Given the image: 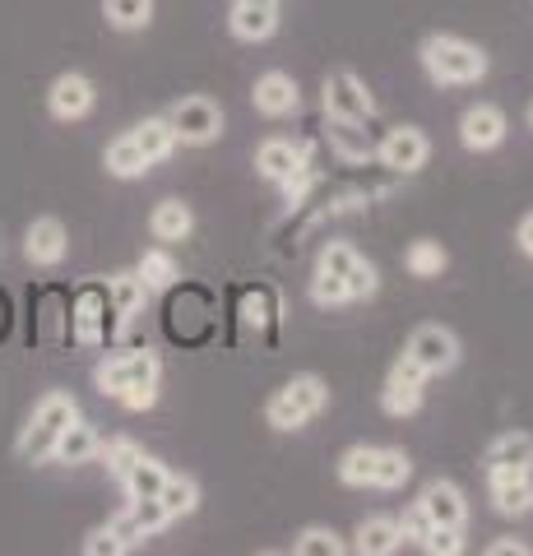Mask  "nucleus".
<instances>
[{
    "label": "nucleus",
    "mask_w": 533,
    "mask_h": 556,
    "mask_svg": "<svg viewBox=\"0 0 533 556\" xmlns=\"http://www.w3.org/2000/svg\"><path fill=\"white\" fill-rule=\"evenodd\" d=\"M75 417H79V408H75V399H71V394H47L42 404L33 408L28 431L20 437V459H24V464H42V459H51V450H56L61 431L71 427Z\"/></svg>",
    "instance_id": "f257e3e1"
},
{
    "label": "nucleus",
    "mask_w": 533,
    "mask_h": 556,
    "mask_svg": "<svg viewBox=\"0 0 533 556\" xmlns=\"http://www.w3.org/2000/svg\"><path fill=\"white\" fill-rule=\"evenodd\" d=\"M422 65L436 84H473L487 75V56L464 38H427L422 42Z\"/></svg>",
    "instance_id": "f03ea898"
},
{
    "label": "nucleus",
    "mask_w": 533,
    "mask_h": 556,
    "mask_svg": "<svg viewBox=\"0 0 533 556\" xmlns=\"http://www.w3.org/2000/svg\"><path fill=\"white\" fill-rule=\"evenodd\" d=\"M172 130H177V144H210L223 135V112L210 98H181L177 108L167 112Z\"/></svg>",
    "instance_id": "7ed1b4c3"
},
{
    "label": "nucleus",
    "mask_w": 533,
    "mask_h": 556,
    "mask_svg": "<svg viewBox=\"0 0 533 556\" xmlns=\"http://www.w3.org/2000/svg\"><path fill=\"white\" fill-rule=\"evenodd\" d=\"M483 468L492 482L502 478H529L533 473V437L529 431H510V437L492 441L487 455H483Z\"/></svg>",
    "instance_id": "20e7f679"
},
{
    "label": "nucleus",
    "mask_w": 533,
    "mask_h": 556,
    "mask_svg": "<svg viewBox=\"0 0 533 556\" xmlns=\"http://www.w3.org/2000/svg\"><path fill=\"white\" fill-rule=\"evenodd\" d=\"M422 380H427V371L413 362L408 353L394 362V371H390V380H385V394H381V408L390 413V417H408V413H418L422 408Z\"/></svg>",
    "instance_id": "39448f33"
},
{
    "label": "nucleus",
    "mask_w": 533,
    "mask_h": 556,
    "mask_svg": "<svg viewBox=\"0 0 533 556\" xmlns=\"http://www.w3.org/2000/svg\"><path fill=\"white\" fill-rule=\"evenodd\" d=\"M408 357L418 362L427 376H441V371H450L459 362V339L450 334V329H441V325H422L418 334L408 339Z\"/></svg>",
    "instance_id": "423d86ee"
},
{
    "label": "nucleus",
    "mask_w": 533,
    "mask_h": 556,
    "mask_svg": "<svg viewBox=\"0 0 533 556\" xmlns=\"http://www.w3.org/2000/svg\"><path fill=\"white\" fill-rule=\"evenodd\" d=\"M325 112L330 116H348V121H367L376 112L371 93L363 89V79L348 75V70H334L330 79H325Z\"/></svg>",
    "instance_id": "0eeeda50"
},
{
    "label": "nucleus",
    "mask_w": 533,
    "mask_h": 556,
    "mask_svg": "<svg viewBox=\"0 0 533 556\" xmlns=\"http://www.w3.org/2000/svg\"><path fill=\"white\" fill-rule=\"evenodd\" d=\"M381 163L390 172H418L427 163V153H432V144H427V135L422 130H413V126H399V130H390L381 139Z\"/></svg>",
    "instance_id": "6e6552de"
},
{
    "label": "nucleus",
    "mask_w": 533,
    "mask_h": 556,
    "mask_svg": "<svg viewBox=\"0 0 533 556\" xmlns=\"http://www.w3.org/2000/svg\"><path fill=\"white\" fill-rule=\"evenodd\" d=\"M93 84L84 79V75H61L56 84H51V93H47V108L56 121H79V116H89L93 112Z\"/></svg>",
    "instance_id": "1a4fd4ad"
},
{
    "label": "nucleus",
    "mask_w": 533,
    "mask_h": 556,
    "mask_svg": "<svg viewBox=\"0 0 533 556\" xmlns=\"http://www.w3.org/2000/svg\"><path fill=\"white\" fill-rule=\"evenodd\" d=\"M418 506L427 510V519L441 529H464V519H469V501H464V492L455 482H432L422 492Z\"/></svg>",
    "instance_id": "9d476101"
},
{
    "label": "nucleus",
    "mask_w": 533,
    "mask_h": 556,
    "mask_svg": "<svg viewBox=\"0 0 533 556\" xmlns=\"http://www.w3.org/2000/svg\"><path fill=\"white\" fill-rule=\"evenodd\" d=\"M459 139H464V149L487 153V149H496L506 139V116L496 108H469L464 121H459Z\"/></svg>",
    "instance_id": "9b49d317"
},
{
    "label": "nucleus",
    "mask_w": 533,
    "mask_h": 556,
    "mask_svg": "<svg viewBox=\"0 0 533 556\" xmlns=\"http://www.w3.org/2000/svg\"><path fill=\"white\" fill-rule=\"evenodd\" d=\"M228 24L242 42H265V38H274V28H279V10H274L269 0H237Z\"/></svg>",
    "instance_id": "f8f14e48"
},
{
    "label": "nucleus",
    "mask_w": 533,
    "mask_h": 556,
    "mask_svg": "<svg viewBox=\"0 0 533 556\" xmlns=\"http://www.w3.org/2000/svg\"><path fill=\"white\" fill-rule=\"evenodd\" d=\"M255 112H265V116H288V112H297V79L283 75V70H269V75L255 79Z\"/></svg>",
    "instance_id": "ddd939ff"
},
{
    "label": "nucleus",
    "mask_w": 533,
    "mask_h": 556,
    "mask_svg": "<svg viewBox=\"0 0 533 556\" xmlns=\"http://www.w3.org/2000/svg\"><path fill=\"white\" fill-rule=\"evenodd\" d=\"M65 247H71V237H65V228L56 218H38L28 228V237H24V255L33 260V265H61L65 260Z\"/></svg>",
    "instance_id": "4468645a"
},
{
    "label": "nucleus",
    "mask_w": 533,
    "mask_h": 556,
    "mask_svg": "<svg viewBox=\"0 0 533 556\" xmlns=\"http://www.w3.org/2000/svg\"><path fill=\"white\" fill-rule=\"evenodd\" d=\"M330 149L343 163H367L376 153L371 135L363 130V121H348V116H330Z\"/></svg>",
    "instance_id": "2eb2a0df"
},
{
    "label": "nucleus",
    "mask_w": 533,
    "mask_h": 556,
    "mask_svg": "<svg viewBox=\"0 0 533 556\" xmlns=\"http://www.w3.org/2000/svg\"><path fill=\"white\" fill-rule=\"evenodd\" d=\"M255 167H261L265 181H292L302 172V149L288 144V139H265L261 153H255Z\"/></svg>",
    "instance_id": "dca6fc26"
},
{
    "label": "nucleus",
    "mask_w": 533,
    "mask_h": 556,
    "mask_svg": "<svg viewBox=\"0 0 533 556\" xmlns=\"http://www.w3.org/2000/svg\"><path fill=\"white\" fill-rule=\"evenodd\" d=\"M107 334V298L98 288H84L75 302V339L79 343H98Z\"/></svg>",
    "instance_id": "f3484780"
},
{
    "label": "nucleus",
    "mask_w": 533,
    "mask_h": 556,
    "mask_svg": "<svg viewBox=\"0 0 533 556\" xmlns=\"http://www.w3.org/2000/svg\"><path fill=\"white\" fill-rule=\"evenodd\" d=\"M135 144H140V153L153 163H163L172 149H177V130H172V121L167 116H149L144 126H135Z\"/></svg>",
    "instance_id": "a211bd4d"
},
{
    "label": "nucleus",
    "mask_w": 533,
    "mask_h": 556,
    "mask_svg": "<svg viewBox=\"0 0 533 556\" xmlns=\"http://www.w3.org/2000/svg\"><path fill=\"white\" fill-rule=\"evenodd\" d=\"M149 228H153V237H158V241H181V237H191L195 218H191V208H186L181 200H163L158 208H153Z\"/></svg>",
    "instance_id": "6ab92c4d"
},
{
    "label": "nucleus",
    "mask_w": 533,
    "mask_h": 556,
    "mask_svg": "<svg viewBox=\"0 0 533 556\" xmlns=\"http://www.w3.org/2000/svg\"><path fill=\"white\" fill-rule=\"evenodd\" d=\"M399 547V519H363V529H357V552L363 556H390Z\"/></svg>",
    "instance_id": "aec40b11"
},
{
    "label": "nucleus",
    "mask_w": 533,
    "mask_h": 556,
    "mask_svg": "<svg viewBox=\"0 0 533 556\" xmlns=\"http://www.w3.org/2000/svg\"><path fill=\"white\" fill-rule=\"evenodd\" d=\"M107 172L112 177H122V181H135V177H144L149 172V159L140 153V144H135V135H122V139H112L107 144Z\"/></svg>",
    "instance_id": "412c9836"
},
{
    "label": "nucleus",
    "mask_w": 533,
    "mask_h": 556,
    "mask_svg": "<svg viewBox=\"0 0 533 556\" xmlns=\"http://www.w3.org/2000/svg\"><path fill=\"white\" fill-rule=\"evenodd\" d=\"M93 450H98V431L75 417V422L61 431V441H56V450H51V455H56L61 464H84V459L93 455Z\"/></svg>",
    "instance_id": "4be33fe9"
},
{
    "label": "nucleus",
    "mask_w": 533,
    "mask_h": 556,
    "mask_svg": "<svg viewBox=\"0 0 533 556\" xmlns=\"http://www.w3.org/2000/svg\"><path fill=\"white\" fill-rule=\"evenodd\" d=\"M144 292H149V288H144L140 274H112V278H107V298H112V311H116L122 320H130L135 311L144 306Z\"/></svg>",
    "instance_id": "5701e85b"
},
{
    "label": "nucleus",
    "mask_w": 533,
    "mask_h": 556,
    "mask_svg": "<svg viewBox=\"0 0 533 556\" xmlns=\"http://www.w3.org/2000/svg\"><path fill=\"white\" fill-rule=\"evenodd\" d=\"M163 482H167V468H163L158 459H149V455L135 459V468L122 478V486L130 492V501H140V496H158V492H163Z\"/></svg>",
    "instance_id": "b1692460"
},
{
    "label": "nucleus",
    "mask_w": 533,
    "mask_h": 556,
    "mask_svg": "<svg viewBox=\"0 0 533 556\" xmlns=\"http://www.w3.org/2000/svg\"><path fill=\"white\" fill-rule=\"evenodd\" d=\"M492 506L502 515H529L533 510V482L529 478H502L492 482Z\"/></svg>",
    "instance_id": "393cba45"
},
{
    "label": "nucleus",
    "mask_w": 533,
    "mask_h": 556,
    "mask_svg": "<svg viewBox=\"0 0 533 556\" xmlns=\"http://www.w3.org/2000/svg\"><path fill=\"white\" fill-rule=\"evenodd\" d=\"M102 14H107V24L112 28H149L153 20V0H102Z\"/></svg>",
    "instance_id": "a878e982"
},
{
    "label": "nucleus",
    "mask_w": 533,
    "mask_h": 556,
    "mask_svg": "<svg viewBox=\"0 0 533 556\" xmlns=\"http://www.w3.org/2000/svg\"><path fill=\"white\" fill-rule=\"evenodd\" d=\"M413 478V464L404 450H376V478L371 486H385V492H394V486H404Z\"/></svg>",
    "instance_id": "bb28decb"
},
{
    "label": "nucleus",
    "mask_w": 533,
    "mask_h": 556,
    "mask_svg": "<svg viewBox=\"0 0 533 556\" xmlns=\"http://www.w3.org/2000/svg\"><path fill=\"white\" fill-rule=\"evenodd\" d=\"M339 478L348 486H371V478H376V445H353L348 455L339 459Z\"/></svg>",
    "instance_id": "cd10ccee"
},
{
    "label": "nucleus",
    "mask_w": 533,
    "mask_h": 556,
    "mask_svg": "<svg viewBox=\"0 0 533 556\" xmlns=\"http://www.w3.org/2000/svg\"><path fill=\"white\" fill-rule=\"evenodd\" d=\"M158 501L167 506V515H172V519H177V515H191V510L200 506V486H195L191 478H172V473H167Z\"/></svg>",
    "instance_id": "c85d7f7f"
},
{
    "label": "nucleus",
    "mask_w": 533,
    "mask_h": 556,
    "mask_svg": "<svg viewBox=\"0 0 533 556\" xmlns=\"http://www.w3.org/2000/svg\"><path fill=\"white\" fill-rule=\"evenodd\" d=\"M283 390L297 399V408H302L306 417H316L325 404H330V390H325V380H320V376H292Z\"/></svg>",
    "instance_id": "c756f323"
},
{
    "label": "nucleus",
    "mask_w": 533,
    "mask_h": 556,
    "mask_svg": "<svg viewBox=\"0 0 533 556\" xmlns=\"http://www.w3.org/2000/svg\"><path fill=\"white\" fill-rule=\"evenodd\" d=\"M404 265H408V274H418V278H436L445 269L441 241H413L408 255H404Z\"/></svg>",
    "instance_id": "7c9ffc66"
},
{
    "label": "nucleus",
    "mask_w": 533,
    "mask_h": 556,
    "mask_svg": "<svg viewBox=\"0 0 533 556\" xmlns=\"http://www.w3.org/2000/svg\"><path fill=\"white\" fill-rule=\"evenodd\" d=\"M144 278V288H172L181 278V269H177V260H172L167 251H149L144 260H140V269H135Z\"/></svg>",
    "instance_id": "2f4dec72"
},
{
    "label": "nucleus",
    "mask_w": 533,
    "mask_h": 556,
    "mask_svg": "<svg viewBox=\"0 0 533 556\" xmlns=\"http://www.w3.org/2000/svg\"><path fill=\"white\" fill-rule=\"evenodd\" d=\"M265 417H269V427H274V431H297V427H306V422H312V417H306V413L297 408V399H292L288 390H279V394L269 399Z\"/></svg>",
    "instance_id": "473e14b6"
},
{
    "label": "nucleus",
    "mask_w": 533,
    "mask_h": 556,
    "mask_svg": "<svg viewBox=\"0 0 533 556\" xmlns=\"http://www.w3.org/2000/svg\"><path fill=\"white\" fill-rule=\"evenodd\" d=\"M130 515H135V525L144 529V538H153L158 529H167V525H172V515H167V506H163L158 496H140V501L130 506Z\"/></svg>",
    "instance_id": "72a5a7b5"
},
{
    "label": "nucleus",
    "mask_w": 533,
    "mask_h": 556,
    "mask_svg": "<svg viewBox=\"0 0 533 556\" xmlns=\"http://www.w3.org/2000/svg\"><path fill=\"white\" fill-rule=\"evenodd\" d=\"M292 552L297 556H343V543H339V533H330V529H306L297 543H292Z\"/></svg>",
    "instance_id": "f704fd0d"
},
{
    "label": "nucleus",
    "mask_w": 533,
    "mask_h": 556,
    "mask_svg": "<svg viewBox=\"0 0 533 556\" xmlns=\"http://www.w3.org/2000/svg\"><path fill=\"white\" fill-rule=\"evenodd\" d=\"M312 302L316 306H343V302H348V283H343L339 274L316 269V278H312Z\"/></svg>",
    "instance_id": "c9c22d12"
},
{
    "label": "nucleus",
    "mask_w": 533,
    "mask_h": 556,
    "mask_svg": "<svg viewBox=\"0 0 533 556\" xmlns=\"http://www.w3.org/2000/svg\"><path fill=\"white\" fill-rule=\"evenodd\" d=\"M140 455H144V450L135 445L130 437H116V441L107 445V473H112L116 482H122V478L130 473V468H135V459H140Z\"/></svg>",
    "instance_id": "e433bc0d"
},
{
    "label": "nucleus",
    "mask_w": 533,
    "mask_h": 556,
    "mask_svg": "<svg viewBox=\"0 0 533 556\" xmlns=\"http://www.w3.org/2000/svg\"><path fill=\"white\" fill-rule=\"evenodd\" d=\"M130 386H158V357L153 353H126V390Z\"/></svg>",
    "instance_id": "4c0bfd02"
},
{
    "label": "nucleus",
    "mask_w": 533,
    "mask_h": 556,
    "mask_svg": "<svg viewBox=\"0 0 533 556\" xmlns=\"http://www.w3.org/2000/svg\"><path fill=\"white\" fill-rule=\"evenodd\" d=\"M98 390L112 394V399L126 394V353H122V357H107V362L98 367Z\"/></svg>",
    "instance_id": "58836bf2"
},
{
    "label": "nucleus",
    "mask_w": 533,
    "mask_h": 556,
    "mask_svg": "<svg viewBox=\"0 0 533 556\" xmlns=\"http://www.w3.org/2000/svg\"><path fill=\"white\" fill-rule=\"evenodd\" d=\"M459 533H464V529H441V525H436L432 533L422 538V547L432 552V556H459V552H464V538H459Z\"/></svg>",
    "instance_id": "ea45409f"
},
{
    "label": "nucleus",
    "mask_w": 533,
    "mask_h": 556,
    "mask_svg": "<svg viewBox=\"0 0 533 556\" xmlns=\"http://www.w3.org/2000/svg\"><path fill=\"white\" fill-rule=\"evenodd\" d=\"M343 283H348V302H363V298H371V292H376V269L367 265V260H357Z\"/></svg>",
    "instance_id": "a19ab883"
},
{
    "label": "nucleus",
    "mask_w": 533,
    "mask_h": 556,
    "mask_svg": "<svg viewBox=\"0 0 533 556\" xmlns=\"http://www.w3.org/2000/svg\"><path fill=\"white\" fill-rule=\"evenodd\" d=\"M357 260H363V255H357L353 247H343V241H334V247L320 255V269H325V274H339V278H348V269L357 265Z\"/></svg>",
    "instance_id": "79ce46f5"
},
{
    "label": "nucleus",
    "mask_w": 533,
    "mask_h": 556,
    "mask_svg": "<svg viewBox=\"0 0 533 556\" xmlns=\"http://www.w3.org/2000/svg\"><path fill=\"white\" fill-rule=\"evenodd\" d=\"M107 529H112L116 538H122V547H126V552L144 543V529H140V525H135V515H130V510H122V515H116V519H107Z\"/></svg>",
    "instance_id": "37998d69"
},
{
    "label": "nucleus",
    "mask_w": 533,
    "mask_h": 556,
    "mask_svg": "<svg viewBox=\"0 0 533 556\" xmlns=\"http://www.w3.org/2000/svg\"><path fill=\"white\" fill-rule=\"evenodd\" d=\"M84 552H89V556H122L126 547H122V538H116L112 529H98V533H89V543H84Z\"/></svg>",
    "instance_id": "c03bdc74"
},
{
    "label": "nucleus",
    "mask_w": 533,
    "mask_h": 556,
    "mask_svg": "<svg viewBox=\"0 0 533 556\" xmlns=\"http://www.w3.org/2000/svg\"><path fill=\"white\" fill-rule=\"evenodd\" d=\"M432 529H436V525L427 519V510H422V506H413V510L399 519V538H418V543H422V538L432 533Z\"/></svg>",
    "instance_id": "a18cd8bd"
},
{
    "label": "nucleus",
    "mask_w": 533,
    "mask_h": 556,
    "mask_svg": "<svg viewBox=\"0 0 533 556\" xmlns=\"http://www.w3.org/2000/svg\"><path fill=\"white\" fill-rule=\"evenodd\" d=\"M153 399H158V386H130V390L122 394V404H126L130 413H144V408H153Z\"/></svg>",
    "instance_id": "49530a36"
},
{
    "label": "nucleus",
    "mask_w": 533,
    "mask_h": 556,
    "mask_svg": "<svg viewBox=\"0 0 533 556\" xmlns=\"http://www.w3.org/2000/svg\"><path fill=\"white\" fill-rule=\"evenodd\" d=\"M269 311H274L269 292H255V298H246V320L251 325H269Z\"/></svg>",
    "instance_id": "de8ad7c7"
},
{
    "label": "nucleus",
    "mask_w": 533,
    "mask_h": 556,
    "mask_svg": "<svg viewBox=\"0 0 533 556\" xmlns=\"http://www.w3.org/2000/svg\"><path fill=\"white\" fill-rule=\"evenodd\" d=\"M492 556H529V543H515V538H502V543L487 547Z\"/></svg>",
    "instance_id": "09e8293b"
},
{
    "label": "nucleus",
    "mask_w": 533,
    "mask_h": 556,
    "mask_svg": "<svg viewBox=\"0 0 533 556\" xmlns=\"http://www.w3.org/2000/svg\"><path fill=\"white\" fill-rule=\"evenodd\" d=\"M520 251H524V255H533V214L520 223Z\"/></svg>",
    "instance_id": "8fccbe9b"
},
{
    "label": "nucleus",
    "mask_w": 533,
    "mask_h": 556,
    "mask_svg": "<svg viewBox=\"0 0 533 556\" xmlns=\"http://www.w3.org/2000/svg\"><path fill=\"white\" fill-rule=\"evenodd\" d=\"M529 126H533V108H529Z\"/></svg>",
    "instance_id": "3c124183"
},
{
    "label": "nucleus",
    "mask_w": 533,
    "mask_h": 556,
    "mask_svg": "<svg viewBox=\"0 0 533 556\" xmlns=\"http://www.w3.org/2000/svg\"><path fill=\"white\" fill-rule=\"evenodd\" d=\"M269 5H274V0H269Z\"/></svg>",
    "instance_id": "603ef678"
}]
</instances>
